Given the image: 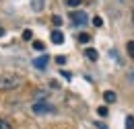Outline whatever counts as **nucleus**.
I'll return each instance as SVG.
<instances>
[{
    "label": "nucleus",
    "mask_w": 134,
    "mask_h": 129,
    "mask_svg": "<svg viewBox=\"0 0 134 129\" xmlns=\"http://www.w3.org/2000/svg\"><path fill=\"white\" fill-rule=\"evenodd\" d=\"M56 62H58V64H66V57H62V55H60V57H56Z\"/></svg>",
    "instance_id": "19"
},
{
    "label": "nucleus",
    "mask_w": 134,
    "mask_h": 129,
    "mask_svg": "<svg viewBox=\"0 0 134 129\" xmlns=\"http://www.w3.org/2000/svg\"><path fill=\"white\" fill-rule=\"evenodd\" d=\"M31 8H33L35 12H39L43 8V0H31Z\"/></svg>",
    "instance_id": "7"
},
{
    "label": "nucleus",
    "mask_w": 134,
    "mask_h": 129,
    "mask_svg": "<svg viewBox=\"0 0 134 129\" xmlns=\"http://www.w3.org/2000/svg\"><path fill=\"white\" fill-rule=\"evenodd\" d=\"M52 41H54L56 45H60V43H64V35L56 29V31H52Z\"/></svg>",
    "instance_id": "6"
},
{
    "label": "nucleus",
    "mask_w": 134,
    "mask_h": 129,
    "mask_svg": "<svg viewBox=\"0 0 134 129\" xmlns=\"http://www.w3.org/2000/svg\"><path fill=\"white\" fill-rule=\"evenodd\" d=\"M2 35H4V29H2V27H0V37H2Z\"/></svg>",
    "instance_id": "21"
},
{
    "label": "nucleus",
    "mask_w": 134,
    "mask_h": 129,
    "mask_svg": "<svg viewBox=\"0 0 134 129\" xmlns=\"http://www.w3.org/2000/svg\"><path fill=\"white\" fill-rule=\"evenodd\" d=\"M23 39H25V41H31V39H33V31H31V29H25V31H23Z\"/></svg>",
    "instance_id": "10"
},
{
    "label": "nucleus",
    "mask_w": 134,
    "mask_h": 129,
    "mask_svg": "<svg viewBox=\"0 0 134 129\" xmlns=\"http://www.w3.org/2000/svg\"><path fill=\"white\" fill-rule=\"evenodd\" d=\"M31 109H33V113H35V115H48V113H54V111H56L52 105L43 102V100H41V102H35Z\"/></svg>",
    "instance_id": "2"
},
{
    "label": "nucleus",
    "mask_w": 134,
    "mask_h": 129,
    "mask_svg": "<svg viewBox=\"0 0 134 129\" xmlns=\"http://www.w3.org/2000/svg\"><path fill=\"white\" fill-rule=\"evenodd\" d=\"M97 113H99L101 117H107V115H109V113H107V107H99V109H97Z\"/></svg>",
    "instance_id": "16"
},
{
    "label": "nucleus",
    "mask_w": 134,
    "mask_h": 129,
    "mask_svg": "<svg viewBox=\"0 0 134 129\" xmlns=\"http://www.w3.org/2000/svg\"><path fill=\"white\" fill-rule=\"evenodd\" d=\"M21 86V78L15 74H4L0 76V90H15Z\"/></svg>",
    "instance_id": "1"
},
{
    "label": "nucleus",
    "mask_w": 134,
    "mask_h": 129,
    "mask_svg": "<svg viewBox=\"0 0 134 129\" xmlns=\"http://www.w3.org/2000/svg\"><path fill=\"white\" fill-rule=\"evenodd\" d=\"M103 98H105L107 105H111V102H116V100H118V96H116L114 90H105V92H103Z\"/></svg>",
    "instance_id": "5"
},
{
    "label": "nucleus",
    "mask_w": 134,
    "mask_h": 129,
    "mask_svg": "<svg viewBox=\"0 0 134 129\" xmlns=\"http://www.w3.org/2000/svg\"><path fill=\"white\" fill-rule=\"evenodd\" d=\"M81 2H83V0H66V4L70 6V8H76V6H81Z\"/></svg>",
    "instance_id": "14"
},
{
    "label": "nucleus",
    "mask_w": 134,
    "mask_h": 129,
    "mask_svg": "<svg viewBox=\"0 0 134 129\" xmlns=\"http://www.w3.org/2000/svg\"><path fill=\"white\" fill-rule=\"evenodd\" d=\"M95 127H97V129H107L105 125H103V123H95Z\"/></svg>",
    "instance_id": "20"
},
{
    "label": "nucleus",
    "mask_w": 134,
    "mask_h": 129,
    "mask_svg": "<svg viewBox=\"0 0 134 129\" xmlns=\"http://www.w3.org/2000/svg\"><path fill=\"white\" fill-rule=\"evenodd\" d=\"M126 51H128V55L134 60V41H128V43H126Z\"/></svg>",
    "instance_id": "9"
},
{
    "label": "nucleus",
    "mask_w": 134,
    "mask_h": 129,
    "mask_svg": "<svg viewBox=\"0 0 134 129\" xmlns=\"http://www.w3.org/2000/svg\"><path fill=\"white\" fill-rule=\"evenodd\" d=\"M33 49H37V51H43V49H46L43 41H33Z\"/></svg>",
    "instance_id": "13"
},
{
    "label": "nucleus",
    "mask_w": 134,
    "mask_h": 129,
    "mask_svg": "<svg viewBox=\"0 0 134 129\" xmlns=\"http://www.w3.org/2000/svg\"><path fill=\"white\" fill-rule=\"evenodd\" d=\"M79 41H81V43H89V41H91V35H89V33H81V35H79Z\"/></svg>",
    "instance_id": "11"
},
{
    "label": "nucleus",
    "mask_w": 134,
    "mask_h": 129,
    "mask_svg": "<svg viewBox=\"0 0 134 129\" xmlns=\"http://www.w3.org/2000/svg\"><path fill=\"white\" fill-rule=\"evenodd\" d=\"M85 53H87V57H89V60H93V62H97V57H99V55H97V51H95V49H87V51H85Z\"/></svg>",
    "instance_id": "8"
},
{
    "label": "nucleus",
    "mask_w": 134,
    "mask_h": 129,
    "mask_svg": "<svg viewBox=\"0 0 134 129\" xmlns=\"http://www.w3.org/2000/svg\"><path fill=\"white\" fill-rule=\"evenodd\" d=\"M126 129H134V117L132 115L126 117Z\"/></svg>",
    "instance_id": "12"
},
{
    "label": "nucleus",
    "mask_w": 134,
    "mask_h": 129,
    "mask_svg": "<svg viewBox=\"0 0 134 129\" xmlns=\"http://www.w3.org/2000/svg\"><path fill=\"white\" fill-rule=\"evenodd\" d=\"M0 129H13V127H10V123H8V121L0 119Z\"/></svg>",
    "instance_id": "15"
},
{
    "label": "nucleus",
    "mask_w": 134,
    "mask_h": 129,
    "mask_svg": "<svg viewBox=\"0 0 134 129\" xmlns=\"http://www.w3.org/2000/svg\"><path fill=\"white\" fill-rule=\"evenodd\" d=\"M72 23H74V25H87V23H89V18H87V15H85L83 10H76V12H72Z\"/></svg>",
    "instance_id": "3"
},
{
    "label": "nucleus",
    "mask_w": 134,
    "mask_h": 129,
    "mask_svg": "<svg viewBox=\"0 0 134 129\" xmlns=\"http://www.w3.org/2000/svg\"><path fill=\"white\" fill-rule=\"evenodd\" d=\"M93 25H95V27H101V25H103V21H101L99 16H95V18H93Z\"/></svg>",
    "instance_id": "18"
},
{
    "label": "nucleus",
    "mask_w": 134,
    "mask_h": 129,
    "mask_svg": "<svg viewBox=\"0 0 134 129\" xmlns=\"http://www.w3.org/2000/svg\"><path fill=\"white\" fill-rule=\"evenodd\" d=\"M48 62H50V57H48V55L43 53L41 57H37V60L33 62V66L37 68V70H46V68H48Z\"/></svg>",
    "instance_id": "4"
},
{
    "label": "nucleus",
    "mask_w": 134,
    "mask_h": 129,
    "mask_svg": "<svg viewBox=\"0 0 134 129\" xmlns=\"http://www.w3.org/2000/svg\"><path fill=\"white\" fill-rule=\"evenodd\" d=\"M52 21H54V25H56V27H60V25H62V16H54Z\"/></svg>",
    "instance_id": "17"
}]
</instances>
